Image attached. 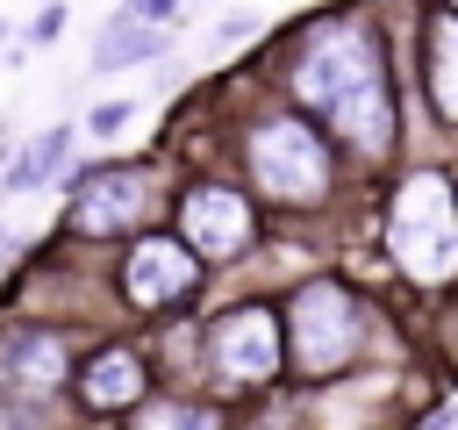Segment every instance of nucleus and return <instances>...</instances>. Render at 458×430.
<instances>
[{
	"mask_svg": "<svg viewBox=\"0 0 458 430\" xmlns=\"http://www.w3.org/2000/svg\"><path fill=\"white\" fill-rule=\"evenodd\" d=\"M179 229H186V244H193L200 258H229V251L250 244V208H243V194H229V186H193V194L179 201Z\"/></svg>",
	"mask_w": 458,
	"mask_h": 430,
	"instance_id": "5",
	"label": "nucleus"
},
{
	"mask_svg": "<svg viewBox=\"0 0 458 430\" xmlns=\"http://www.w3.org/2000/svg\"><path fill=\"white\" fill-rule=\"evenodd\" d=\"M143 394V366L129 358V351H100L93 366H86V401L93 408H129Z\"/></svg>",
	"mask_w": 458,
	"mask_h": 430,
	"instance_id": "11",
	"label": "nucleus"
},
{
	"mask_svg": "<svg viewBox=\"0 0 458 430\" xmlns=\"http://www.w3.org/2000/svg\"><path fill=\"white\" fill-rule=\"evenodd\" d=\"M415 430H451V416H429V423H415Z\"/></svg>",
	"mask_w": 458,
	"mask_h": 430,
	"instance_id": "16",
	"label": "nucleus"
},
{
	"mask_svg": "<svg viewBox=\"0 0 458 430\" xmlns=\"http://www.w3.org/2000/svg\"><path fill=\"white\" fill-rule=\"evenodd\" d=\"M0 380L57 387V380H64V344L43 337V330H14V337H0Z\"/></svg>",
	"mask_w": 458,
	"mask_h": 430,
	"instance_id": "9",
	"label": "nucleus"
},
{
	"mask_svg": "<svg viewBox=\"0 0 458 430\" xmlns=\"http://www.w3.org/2000/svg\"><path fill=\"white\" fill-rule=\"evenodd\" d=\"M64 158H72V129L57 122V129H43V136H36V143H29V150L7 165V194H36V186H43V179H50Z\"/></svg>",
	"mask_w": 458,
	"mask_h": 430,
	"instance_id": "12",
	"label": "nucleus"
},
{
	"mask_svg": "<svg viewBox=\"0 0 458 430\" xmlns=\"http://www.w3.org/2000/svg\"><path fill=\"white\" fill-rule=\"evenodd\" d=\"M429 93H437V115L458 122V14L429 29Z\"/></svg>",
	"mask_w": 458,
	"mask_h": 430,
	"instance_id": "13",
	"label": "nucleus"
},
{
	"mask_svg": "<svg viewBox=\"0 0 458 430\" xmlns=\"http://www.w3.org/2000/svg\"><path fill=\"white\" fill-rule=\"evenodd\" d=\"M136 430H222V408H200V401H179V408H143Z\"/></svg>",
	"mask_w": 458,
	"mask_h": 430,
	"instance_id": "14",
	"label": "nucleus"
},
{
	"mask_svg": "<svg viewBox=\"0 0 458 430\" xmlns=\"http://www.w3.org/2000/svg\"><path fill=\"white\" fill-rule=\"evenodd\" d=\"M143 201H150V186H143L136 172H93V179L79 186V201H72V229H79V236H114V229H136Z\"/></svg>",
	"mask_w": 458,
	"mask_h": 430,
	"instance_id": "8",
	"label": "nucleus"
},
{
	"mask_svg": "<svg viewBox=\"0 0 458 430\" xmlns=\"http://www.w3.org/2000/svg\"><path fill=\"white\" fill-rule=\"evenodd\" d=\"M250 172H258L265 194H279V201H315V194L329 186V158H322L315 129L293 122V115H279V122H265V129L250 136Z\"/></svg>",
	"mask_w": 458,
	"mask_h": 430,
	"instance_id": "4",
	"label": "nucleus"
},
{
	"mask_svg": "<svg viewBox=\"0 0 458 430\" xmlns=\"http://www.w3.org/2000/svg\"><path fill=\"white\" fill-rule=\"evenodd\" d=\"M193 280H200V258H193L179 236H143V244L129 251V265H122V287H129V301H143V308L193 294Z\"/></svg>",
	"mask_w": 458,
	"mask_h": 430,
	"instance_id": "6",
	"label": "nucleus"
},
{
	"mask_svg": "<svg viewBox=\"0 0 458 430\" xmlns=\"http://www.w3.org/2000/svg\"><path fill=\"white\" fill-rule=\"evenodd\" d=\"M129 115H136V100H107V108H93V115H86V129H93V136H114Z\"/></svg>",
	"mask_w": 458,
	"mask_h": 430,
	"instance_id": "15",
	"label": "nucleus"
},
{
	"mask_svg": "<svg viewBox=\"0 0 458 430\" xmlns=\"http://www.w3.org/2000/svg\"><path fill=\"white\" fill-rule=\"evenodd\" d=\"M165 50V29H150V22H136L129 7L93 36V72H114V64H143V57H157Z\"/></svg>",
	"mask_w": 458,
	"mask_h": 430,
	"instance_id": "10",
	"label": "nucleus"
},
{
	"mask_svg": "<svg viewBox=\"0 0 458 430\" xmlns=\"http://www.w3.org/2000/svg\"><path fill=\"white\" fill-rule=\"evenodd\" d=\"M394 258L415 280H451L458 272V194L444 172H415L394 194Z\"/></svg>",
	"mask_w": 458,
	"mask_h": 430,
	"instance_id": "2",
	"label": "nucleus"
},
{
	"mask_svg": "<svg viewBox=\"0 0 458 430\" xmlns=\"http://www.w3.org/2000/svg\"><path fill=\"white\" fill-rule=\"evenodd\" d=\"M451 14H458V0H451Z\"/></svg>",
	"mask_w": 458,
	"mask_h": 430,
	"instance_id": "17",
	"label": "nucleus"
},
{
	"mask_svg": "<svg viewBox=\"0 0 458 430\" xmlns=\"http://www.w3.org/2000/svg\"><path fill=\"white\" fill-rule=\"evenodd\" d=\"M293 93L308 108H322L358 150H386L394 143V93L379 72V50L358 22H322L293 64Z\"/></svg>",
	"mask_w": 458,
	"mask_h": 430,
	"instance_id": "1",
	"label": "nucleus"
},
{
	"mask_svg": "<svg viewBox=\"0 0 458 430\" xmlns=\"http://www.w3.org/2000/svg\"><path fill=\"white\" fill-rule=\"evenodd\" d=\"M215 366H222L229 380H265V373L279 366V322H272V308H236V315H222V322H215Z\"/></svg>",
	"mask_w": 458,
	"mask_h": 430,
	"instance_id": "7",
	"label": "nucleus"
},
{
	"mask_svg": "<svg viewBox=\"0 0 458 430\" xmlns=\"http://www.w3.org/2000/svg\"><path fill=\"white\" fill-rule=\"evenodd\" d=\"M286 344H293V366H308V373L344 366V358L358 351V301H351L336 280L301 287L293 308H286Z\"/></svg>",
	"mask_w": 458,
	"mask_h": 430,
	"instance_id": "3",
	"label": "nucleus"
}]
</instances>
